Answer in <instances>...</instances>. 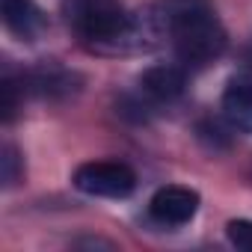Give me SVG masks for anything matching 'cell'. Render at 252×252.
I'll list each match as a JSON object with an SVG mask.
<instances>
[{"label": "cell", "mask_w": 252, "mask_h": 252, "mask_svg": "<svg viewBox=\"0 0 252 252\" xmlns=\"http://www.w3.org/2000/svg\"><path fill=\"white\" fill-rule=\"evenodd\" d=\"M158 21L184 65L202 68L225 51V30L208 0H160Z\"/></svg>", "instance_id": "obj_1"}, {"label": "cell", "mask_w": 252, "mask_h": 252, "mask_svg": "<svg viewBox=\"0 0 252 252\" xmlns=\"http://www.w3.org/2000/svg\"><path fill=\"white\" fill-rule=\"evenodd\" d=\"M71 21L86 42L104 48H119L137 33L134 15H128L116 0H77L71 9Z\"/></svg>", "instance_id": "obj_2"}, {"label": "cell", "mask_w": 252, "mask_h": 252, "mask_svg": "<svg viewBox=\"0 0 252 252\" xmlns=\"http://www.w3.org/2000/svg\"><path fill=\"white\" fill-rule=\"evenodd\" d=\"M74 187L86 196L125 199L137 187V172L122 160H89L74 169Z\"/></svg>", "instance_id": "obj_3"}, {"label": "cell", "mask_w": 252, "mask_h": 252, "mask_svg": "<svg viewBox=\"0 0 252 252\" xmlns=\"http://www.w3.org/2000/svg\"><path fill=\"white\" fill-rule=\"evenodd\" d=\"M196 211H199V193L181 184L160 187L149 202V214L160 225H184L196 217Z\"/></svg>", "instance_id": "obj_4"}, {"label": "cell", "mask_w": 252, "mask_h": 252, "mask_svg": "<svg viewBox=\"0 0 252 252\" xmlns=\"http://www.w3.org/2000/svg\"><path fill=\"white\" fill-rule=\"evenodd\" d=\"M222 113L231 128L252 134V65L228 77L222 92Z\"/></svg>", "instance_id": "obj_5"}, {"label": "cell", "mask_w": 252, "mask_h": 252, "mask_svg": "<svg viewBox=\"0 0 252 252\" xmlns=\"http://www.w3.org/2000/svg\"><path fill=\"white\" fill-rule=\"evenodd\" d=\"M3 24L9 33H15L18 39L24 42H36L45 27H48V18L45 12L39 9L36 0H3Z\"/></svg>", "instance_id": "obj_6"}, {"label": "cell", "mask_w": 252, "mask_h": 252, "mask_svg": "<svg viewBox=\"0 0 252 252\" xmlns=\"http://www.w3.org/2000/svg\"><path fill=\"white\" fill-rule=\"evenodd\" d=\"M184 86H187V74L178 65H152L140 74V92L149 95L152 101H160V104L181 98Z\"/></svg>", "instance_id": "obj_7"}, {"label": "cell", "mask_w": 252, "mask_h": 252, "mask_svg": "<svg viewBox=\"0 0 252 252\" xmlns=\"http://www.w3.org/2000/svg\"><path fill=\"white\" fill-rule=\"evenodd\" d=\"M27 80H30V89L33 92H39V95H68V92H74L77 86V77L71 74V71H65L63 65H39L36 71H30L27 74Z\"/></svg>", "instance_id": "obj_8"}, {"label": "cell", "mask_w": 252, "mask_h": 252, "mask_svg": "<svg viewBox=\"0 0 252 252\" xmlns=\"http://www.w3.org/2000/svg\"><path fill=\"white\" fill-rule=\"evenodd\" d=\"M0 169H3V187H15L24 178V163L12 146H3V158H0Z\"/></svg>", "instance_id": "obj_9"}, {"label": "cell", "mask_w": 252, "mask_h": 252, "mask_svg": "<svg viewBox=\"0 0 252 252\" xmlns=\"http://www.w3.org/2000/svg\"><path fill=\"white\" fill-rule=\"evenodd\" d=\"M225 234H228V240H231L237 249L252 252V222H249V220H231L228 228H225Z\"/></svg>", "instance_id": "obj_10"}, {"label": "cell", "mask_w": 252, "mask_h": 252, "mask_svg": "<svg viewBox=\"0 0 252 252\" xmlns=\"http://www.w3.org/2000/svg\"><path fill=\"white\" fill-rule=\"evenodd\" d=\"M15 110H18V83L6 74L3 77V119L12 122L15 119Z\"/></svg>", "instance_id": "obj_11"}, {"label": "cell", "mask_w": 252, "mask_h": 252, "mask_svg": "<svg viewBox=\"0 0 252 252\" xmlns=\"http://www.w3.org/2000/svg\"><path fill=\"white\" fill-rule=\"evenodd\" d=\"M199 137H202V140H208L214 149H222V146H228V140H222V128H220V125H214V122H205V125H199Z\"/></svg>", "instance_id": "obj_12"}]
</instances>
